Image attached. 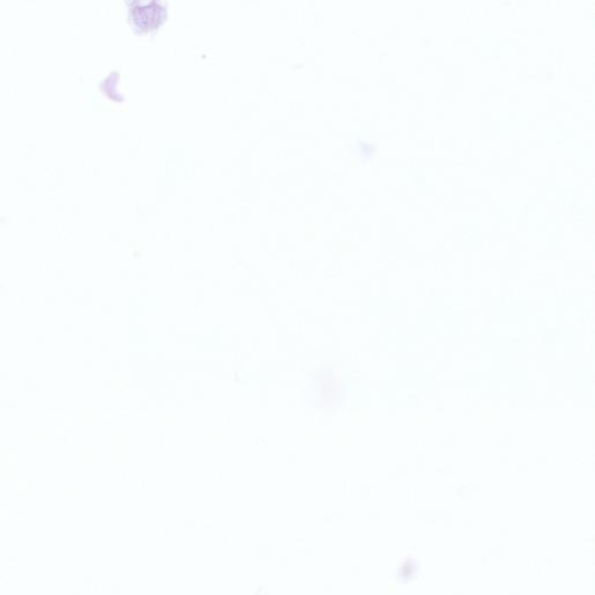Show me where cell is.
Masks as SVG:
<instances>
[{
	"mask_svg": "<svg viewBox=\"0 0 595 595\" xmlns=\"http://www.w3.org/2000/svg\"><path fill=\"white\" fill-rule=\"evenodd\" d=\"M344 382L334 364L322 363L310 374L306 401L315 411H334L341 404Z\"/></svg>",
	"mask_w": 595,
	"mask_h": 595,
	"instance_id": "6da1fadb",
	"label": "cell"
},
{
	"mask_svg": "<svg viewBox=\"0 0 595 595\" xmlns=\"http://www.w3.org/2000/svg\"><path fill=\"white\" fill-rule=\"evenodd\" d=\"M132 19L136 26L142 31L150 32L156 30L167 16V7L157 0L149 2H136L131 10Z\"/></svg>",
	"mask_w": 595,
	"mask_h": 595,
	"instance_id": "7a4b0ae2",
	"label": "cell"
}]
</instances>
